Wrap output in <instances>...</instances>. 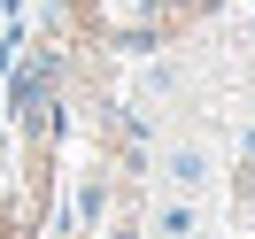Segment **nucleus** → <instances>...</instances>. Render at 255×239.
<instances>
[{"label": "nucleus", "instance_id": "obj_1", "mask_svg": "<svg viewBox=\"0 0 255 239\" xmlns=\"http://www.w3.org/2000/svg\"><path fill=\"white\" fill-rule=\"evenodd\" d=\"M162 177H170L178 193H201L209 177H217V155H209V147H170V155H162Z\"/></svg>", "mask_w": 255, "mask_h": 239}, {"label": "nucleus", "instance_id": "obj_2", "mask_svg": "<svg viewBox=\"0 0 255 239\" xmlns=\"http://www.w3.org/2000/svg\"><path fill=\"white\" fill-rule=\"evenodd\" d=\"M147 232L155 239H201V208L193 201H162L155 216H147Z\"/></svg>", "mask_w": 255, "mask_h": 239}]
</instances>
